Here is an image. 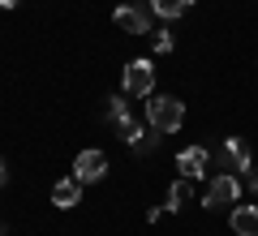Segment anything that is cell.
<instances>
[{
    "label": "cell",
    "mask_w": 258,
    "mask_h": 236,
    "mask_svg": "<svg viewBox=\"0 0 258 236\" xmlns=\"http://www.w3.org/2000/svg\"><path fill=\"white\" fill-rule=\"evenodd\" d=\"M147 125L155 129V133H176V129L185 125V103L172 99V95H155V99H147Z\"/></svg>",
    "instance_id": "1"
},
{
    "label": "cell",
    "mask_w": 258,
    "mask_h": 236,
    "mask_svg": "<svg viewBox=\"0 0 258 236\" xmlns=\"http://www.w3.org/2000/svg\"><path fill=\"white\" fill-rule=\"evenodd\" d=\"M120 86H125V95H138V99H147V95L155 91V64H151L147 56L129 60V64H125V77H120Z\"/></svg>",
    "instance_id": "2"
},
{
    "label": "cell",
    "mask_w": 258,
    "mask_h": 236,
    "mask_svg": "<svg viewBox=\"0 0 258 236\" xmlns=\"http://www.w3.org/2000/svg\"><path fill=\"white\" fill-rule=\"evenodd\" d=\"M108 176V154L103 150H82L74 159V181L78 185H95V181H103Z\"/></svg>",
    "instance_id": "3"
},
{
    "label": "cell",
    "mask_w": 258,
    "mask_h": 236,
    "mask_svg": "<svg viewBox=\"0 0 258 236\" xmlns=\"http://www.w3.org/2000/svg\"><path fill=\"white\" fill-rule=\"evenodd\" d=\"M237 198H241V181H237V176H228V172H220V176L211 181V189H207V202H203V206L215 210V206H228V202H237Z\"/></svg>",
    "instance_id": "4"
},
{
    "label": "cell",
    "mask_w": 258,
    "mask_h": 236,
    "mask_svg": "<svg viewBox=\"0 0 258 236\" xmlns=\"http://www.w3.org/2000/svg\"><path fill=\"white\" fill-rule=\"evenodd\" d=\"M215 159H220V168H228V176L232 172H249V146L241 142V137H228V142L220 146V154H215Z\"/></svg>",
    "instance_id": "5"
},
{
    "label": "cell",
    "mask_w": 258,
    "mask_h": 236,
    "mask_svg": "<svg viewBox=\"0 0 258 236\" xmlns=\"http://www.w3.org/2000/svg\"><path fill=\"white\" fill-rule=\"evenodd\" d=\"M112 22H116L125 35H147V30H151V18H147V9H142V5H116Z\"/></svg>",
    "instance_id": "6"
},
{
    "label": "cell",
    "mask_w": 258,
    "mask_h": 236,
    "mask_svg": "<svg viewBox=\"0 0 258 236\" xmlns=\"http://www.w3.org/2000/svg\"><path fill=\"white\" fill-rule=\"evenodd\" d=\"M207 159H211V154H207V146H189V150L176 154V168H181L185 181H198V176L207 172Z\"/></svg>",
    "instance_id": "7"
},
{
    "label": "cell",
    "mask_w": 258,
    "mask_h": 236,
    "mask_svg": "<svg viewBox=\"0 0 258 236\" xmlns=\"http://www.w3.org/2000/svg\"><path fill=\"white\" fill-rule=\"evenodd\" d=\"M228 223H232V232H237V236H258V206H254V202L232 206Z\"/></svg>",
    "instance_id": "8"
},
{
    "label": "cell",
    "mask_w": 258,
    "mask_h": 236,
    "mask_svg": "<svg viewBox=\"0 0 258 236\" xmlns=\"http://www.w3.org/2000/svg\"><path fill=\"white\" fill-rule=\"evenodd\" d=\"M78 202H82V185L69 176V181H56L52 185V206H60V210H74Z\"/></svg>",
    "instance_id": "9"
},
{
    "label": "cell",
    "mask_w": 258,
    "mask_h": 236,
    "mask_svg": "<svg viewBox=\"0 0 258 236\" xmlns=\"http://www.w3.org/2000/svg\"><path fill=\"white\" fill-rule=\"evenodd\" d=\"M125 142H129V150H134V154H155L159 142H164V133H155V129H134Z\"/></svg>",
    "instance_id": "10"
},
{
    "label": "cell",
    "mask_w": 258,
    "mask_h": 236,
    "mask_svg": "<svg viewBox=\"0 0 258 236\" xmlns=\"http://www.w3.org/2000/svg\"><path fill=\"white\" fill-rule=\"evenodd\" d=\"M189 5H194V0H151V13L164 18V22H172V18H181Z\"/></svg>",
    "instance_id": "11"
},
{
    "label": "cell",
    "mask_w": 258,
    "mask_h": 236,
    "mask_svg": "<svg viewBox=\"0 0 258 236\" xmlns=\"http://www.w3.org/2000/svg\"><path fill=\"white\" fill-rule=\"evenodd\" d=\"M185 202H189V181H172V189H168V202H164V210H181Z\"/></svg>",
    "instance_id": "12"
},
{
    "label": "cell",
    "mask_w": 258,
    "mask_h": 236,
    "mask_svg": "<svg viewBox=\"0 0 258 236\" xmlns=\"http://www.w3.org/2000/svg\"><path fill=\"white\" fill-rule=\"evenodd\" d=\"M155 52H172V35L168 30H155Z\"/></svg>",
    "instance_id": "13"
},
{
    "label": "cell",
    "mask_w": 258,
    "mask_h": 236,
    "mask_svg": "<svg viewBox=\"0 0 258 236\" xmlns=\"http://www.w3.org/2000/svg\"><path fill=\"white\" fill-rule=\"evenodd\" d=\"M245 181H249V193H258V172H245Z\"/></svg>",
    "instance_id": "14"
},
{
    "label": "cell",
    "mask_w": 258,
    "mask_h": 236,
    "mask_svg": "<svg viewBox=\"0 0 258 236\" xmlns=\"http://www.w3.org/2000/svg\"><path fill=\"white\" fill-rule=\"evenodd\" d=\"M5 176H9V168H5V159H0V185H5Z\"/></svg>",
    "instance_id": "15"
},
{
    "label": "cell",
    "mask_w": 258,
    "mask_h": 236,
    "mask_svg": "<svg viewBox=\"0 0 258 236\" xmlns=\"http://www.w3.org/2000/svg\"><path fill=\"white\" fill-rule=\"evenodd\" d=\"M0 5H5V9H13V5H22V0H0Z\"/></svg>",
    "instance_id": "16"
}]
</instances>
